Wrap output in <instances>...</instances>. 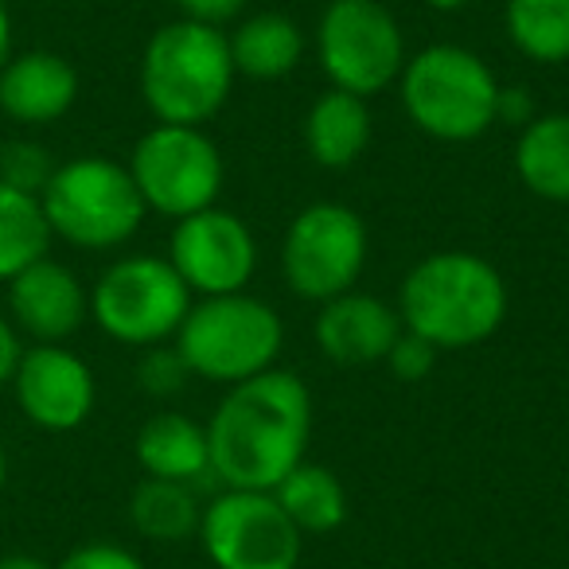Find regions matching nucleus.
I'll list each match as a JSON object with an SVG mask.
<instances>
[{"label": "nucleus", "instance_id": "obj_35", "mask_svg": "<svg viewBox=\"0 0 569 569\" xmlns=\"http://www.w3.org/2000/svg\"><path fill=\"white\" fill-rule=\"evenodd\" d=\"M4 483H9V457L0 449V496H4Z\"/></svg>", "mask_w": 569, "mask_h": 569}, {"label": "nucleus", "instance_id": "obj_12", "mask_svg": "<svg viewBox=\"0 0 569 569\" xmlns=\"http://www.w3.org/2000/svg\"><path fill=\"white\" fill-rule=\"evenodd\" d=\"M168 261L183 277L191 297L246 293L258 269V242L234 211L207 207L176 222L168 238Z\"/></svg>", "mask_w": 569, "mask_h": 569}, {"label": "nucleus", "instance_id": "obj_32", "mask_svg": "<svg viewBox=\"0 0 569 569\" xmlns=\"http://www.w3.org/2000/svg\"><path fill=\"white\" fill-rule=\"evenodd\" d=\"M12 59V12L9 0H0V67Z\"/></svg>", "mask_w": 569, "mask_h": 569}, {"label": "nucleus", "instance_id": "obj_28", "mask_svg": "<svg viewBox=\"0 0 569 569\" xmlns=\"http://www.w3.org/2000/svg\"><path fill=\"white\" fill-rule=\"evenodd\" d=\"M56 569H144V561L118 542H87L67 553Z\"/></svg>", "mask_w": 569, "mask_h": 569}, {"label": "nucleus", "instance_id": "obj_4", "mask_svg": "<svg viewBox=\"0 0 569 569\" xmlns=\"http://www.w3.org/2000/svg\"><path fill=\"white\" fill-rule=\"evenodd\" d=\"M398 94L406 118L433 141L468 144L496 126L499 79L476 51L457 43H433L406 59Z\"/></svg>", "mask_w": 569, "mask_h": 569}, {"label": "nucleus", "instance_id": "obj_16", "mask_svg": "<svg viewBox=\"0 0 569 569\" xmlns=\"http://www.w3.org/2000/svg\"><path fill=\"white\" fill-rule=\"evenodd\" d=\"M79 98V71L56 51H24L0 67V110L17 126H51Z\"/></svg>", "mask_w": 569, "mask_h": 569}, {"label": "nucleus", "instance_id": "obj_2", "mask_svg": "<svg viewBox=\"0 0 569 569\" xmlns=\"http://www.w3.org/2000/svg\"><path fill=\"white\" fill-rule=\"evenodd\" d=\"M402 328L437 351L491 340L507 317V284L491 261L468 250H437L406 273L398 293Z\"/></svg>", "mask_w": 569, "mask_h": 569}, {"label": "nucleus", "instance_id": "obj_7", "mask_svg": "<svg viewBox=\"0 0 569 569\" xmlns=\"http://www.w3.org/2000/svg\"><path fill=\"white\" fill-rule=\"evenodd\" d=\"M191 309V289L157 253L118 258L90 289V320L126 348H157L176 340Z\"/></svg>", "mask_w": 569, "mask_h": 569}, {"label": "nucleus", "instance_id": "obj_23", "mask_svg": "<svg viewBox=\"0 0 569 569\" xmlns=\"http://www.w3.org/2000/svg\"><path fill=\"white\" fill-rule=\"evenodd\" d=\"M503 28L530 63H569V0H507Z\"/></svg>", "mask_w": 569, "mask_h": 569}, {"label": "nucleus", "instance_id": "obj_19", "mask_svg": "<svg viewBox=\"0 0 569 569\" xmlns=\"http://www.w3.org/2000/svg\"><path fill=\"white\" fill-rule=\"evenodd\" d=\"M234 74L253 82L289 79L305 56V32L284 12H253L227 36Z\"/></svg>", "mask_w": 569, "mask_h": 569}, {"label": "nucleus", "instance_id": "obj_5", "mask_svg": "<svg viewBox=\"0 0 569 569\" xmlns=\"http://www.w3.org/2000/svg\"><path fill=\"white\" fill-rule=\"evenodd\" d=\"M172 343L180 348L191 375L234 387L277 363L284 325L273 305L250 293L199 297V305L191 301Z\"/></svg>", "mask_w": 569, "mask_h": 569}, {"label": "nucleus", "instance_id": "obj_14", "mask_svg": "<svg viewBox=\"0 0 569 569\" xmlns=\"http://www.w3.org/2000/svg\"><path fill=\"white\" fill-rule=\"evenodd\" d=\"M9 320L36 343H63L90 320V293L71 266L40 258L9 281Z\"/></svg>", "mask_w": 569, "mask_h": 569}, {"label": "nucleus", "instance_id": "obj_29", "mask_svg": "<svg viewBox=\"0 0 569 569\" xmlns=\"http://www.w3.org/2000/svg\"><path fill=\"white\" fill-rule=\"evenodd\" d=\"M176 9H180L183 20H199V24L222 28L234 17H242L246 0H176Z\"/></svg>", "mask_w": 569, "mask_h": 569}, {"label": "nucleus", "instance_id": "obj_20", "mask_svg": "<svg viewBox=\"0 0 569 569\" xmlns=\"http://www.w3.org/2000/svg\"><path fill=\"white\" fill-rule=\"evenodd\" d=\"M515 172L530 196L569 203V113H542L519 129Z\"/></svg>", "mask_w": 569, "mask_h": 569}, {"label": "nucleus", "instance_id": "obj_17", "mask_svg": "<svg viewBox=\"0 0 569 569\" xmlns=\"http://www.w3.org/2000/svg\"><path fill=\"white\" fill-rule=\"evenodd\" d=\"M137 465L144 468V476H157V480H203V476H211L207 426L176 410L152 413L137 433Z\"/></svg>", "mask_w": 569, "mask_h": 569}, {"label": "nucleus", "instance_id": "obj_6", "mask_svg": "<svg viewBox=\"0 0 569 569\" xmlns=\"http://www.w3.org/2000/svg\"><path fill=\"white\" fill-rule=\"evenodd\" d=\"M40 203L51 234L79 250H118L149 214L129 168L110 157H74L59 164Z\"/></svg>", "mask_w": 569, "mask_h": 569}, {"label": "nucleus", "instance_id": "obj_15", "mask_svg": "<svg viewBox=\"0 0 569 569\" xmlns=\"http://www.w3.org/2000/svg\"><path fill=\"white\" fill-rule=\"evenodd\" d=\"M402 332L406 328L395 305L375 293H359V289H348L320 305V317L312 325L317 348L340 367L387 363L390 348Z\"/></svg>", "mask_w": 569, "mask_h": 569}, {"label": "nucleus", "instance_id": "obj_13", "mask_svg": "<svg viewBox=\"0 0 569 569\" xmlns=\"http://www.w3.org/2000/svg\"><path fill=\"white\" fill-rule=\"evenodd\" d=\"M12 395L32 426L48 433H71L94 413L98 382L87 359L67 351L63 343H36L24 348L12 375Z\"/></svg>", "mask_w": 569, "mask_h": 569}, {"label": "nucleus", "instance_id": "obj_25", "mask_svg": "<svg viewBox=\"0 0 569 569\" xmlns=\"http://www.w3.org/2000/svg\"><path fill=\"white\" fill-rule=\"evenodd\" d=\"M56 168H59L56 157L40 141H32V137H17V141L0 144V183H9L17 191L43 196Z\"/></svg>", "mask_w": 569, "mask_h": 569}, {"label": "nucleus", "instance_id": "obj_11", "mask_svg": "<svg viewBox=\"0 0 569 569\" xmlns=\"http://www.w3.org/2000/svg\"><path fill=\"white\" fill-rule=\"evenodd\" d=\"M199 542L214 569H297L305 535L273 491L227 488L203 507Z\"/></svg>", "mask_w": 569, "mask_h": 569}, {"label": "nucleus", "instance_id": "obj_10", "mask_svg": "<svg viewBox=\"0 0 569 569\" xmlns=\"http://www.w3.org/2000/svg\"><path fill=\"white\" fill-rule=\"evenodd\" d=\"M367 222L348 203H312L289 222L281 242L284 284L305 301H332L356 289L367 266Z\"/></svg>", "mask_w": 569, "mask_h": 569}, {"label": "nucleus", "instance_id": "obj_22", "mask_svg": "<svg viewBox=\"0 0 569 569\" xmlns=\"http://www.w3.org/2000/svg\"><path fill=\"white\" fill-rule=\"evenodd\" d=\"M199 519H203V507H199L196 483L144 476L129 499V522L149 542H188L199 535Z\"/></svg>", "mask_w": 569, "mask_h": 569}, {"label": "nucleus", "instance_id": "obj_31", "mask_svg": "<svg viewBox=\"0 0 569 569\" xmlns=\"http://www.w3.org/2000/svg\"><path fill=\"white\" fill-rule=\"evenodd\" d=\"M20 356H24V348H20L17 325H12V320L4 317V312H0V387H9V382H12Z\"/></svg>", "mask_w": 569, "mask_h": 569}, {"label": "nucleus", "instance_id": "obj_1", "mask_svg": "<svg viewBox=\"0 0 569 569\" xmlns=\"http://www.w3.org/2000/svg\"><path fill=\"white\" fill-rule=\"evenodd\" d=\"M312 395L301 375L269 371L234 382L207 421L211 476L222 488L273 491L309 452Z\"/></svg>", "mask_w": 569, "mask_h": 569}, {"label": "nucleus", "instance_id": "obj_18", "mask_svg": "<svg viewBox=\"0 0 569 569\" xmlns=\"http://www.w3.org/2000/svg\"><path fill=\"white\" fill-rule=\"evenodd\" d=\"M371 144V110L367 98L348 90H325L305 113V149L328 172L351 168Z\"/></svg>", "mask_w": 569, "mask_h": 569}, {"label": "nucleus", "instance_id": "obj_34", "mask_svg": "<svg viewBox=\"0 0 569 569\" xmlns=\"http://www.w3.org/2000/svg\"><path fill=\"white\" fill-rule=\"evenodd\" d=\"M429 9H437V12H460L465 4H472V0H426Z\"/></svg>", "mask_w": 569, "mask_h": 569}, {"label": "nucleus", "instance_id": "obj_24", "mask_svg": "<svg viewBox=\"0 0 569 569\" xmlns=\"http://www.w3.org/2000/svg\"><path fill=\"white\" fill-rule=\"evenodd\" d=\"M51 227L40 196H28L0 183V281H12L20 269L48 258Z\"/></svg>", "mask_w": 569, "mask_h": 569}, {"label": "nucleus", "instance_id": "obj_27", "mask_svg": "<svg viewBox=\"0 0 569 569\" xmlns=\"http://www.w3.org/2000/svg\"><path fill=\"white\" fill-rule=\"evenodd\" d=\"M387 367L395 371V379H402V382H421V379H429V375H433V367H437V348H433L429 340H421V336L402 332V336H398L395 348H390Z\"/></svg>", "mask_w": 569, "mask_h": 569}, {"label": "nucleus", "instance_id": "obj_30", "mask_svg": "<svg viewBox=\"0 0 569 569\" xmlns=\"http://www.w3.org/2000/svg\"><path fill=\"white\" fill-rule=\"evenodd\" d=\"M535 98L527 87H499V106H496V121H507L511 129H527L535 121Z\"/></svg>", "mask_w": 569, "mask_h": 569}, {"label": "nucleus", "instance_id": "obj_33", "mask_svg": "<svg viewBox=\"0 0 569 569\" xmlns=\"http://www.w3.org/2000/svg\"><path fill=\"white\" fill-rule=\"evenodd\" d=\"M0 569H56V566H48V561L36 558V553H4Z\"/></svg>", "mask_w": 569, "mask_h": 569}, {"label": "nucleus", "instance_id": "obj_26", "mask_svg": "<svg viewBox=\"0 0 569 569\" xmlns=\"http://www.w3.org/2000/svg\"><path fill=\"white\" fill-rule=\"evenodd\" d=\"M188 379H191V371H188V363H183L176 343L144 348L141 363H137V382H141V390L152 398H176L183 387H188Z\"/></svg>", "mask_w": 569, "mask_h": 569}, {"label": "nucleus", "instance_id": "obj_9", "mask_svg": "<svg viewBox=\"0 0 569 569\" xmlns=\"http://www.w3.org/2000/svg\"><path fill=\"white\" fill-rule=\"evenodd\" d=\"M317 59L336 90L375 98L406 67V36L379 0H332L317 24Z\"/></svg>", "mask_w": 569, "mask_h": 569}, {"label": "nucleus", "instance_id": "obj_3", "mask_svg": "<svg viewBox=\"0 0 569 569\" xmlns=\"http://www.w3.org/2000/svg\"><path fill=\"white\" fill-rule=\"evenodd\" d=\"M141 98L160 126L203 129L227 106L234 87V59L222 28L172 20L157 28L141 56Z\"/></svg>", "mask_w": 569, "mask_h": 569}, {"label": "nucleus", "instance_id": "obj_21", "mask_svg": "<svg viewBox=\"0 0 569 569\" xmlns=\"http://www.w3.org/2000/svg\"><path fill=\"white\" fill-rule=\"evenodd\" d=\"M281 511L293 519L301 535H332L348 522V488L325 465L301 460L293 472L273 488Z\"/></svg>", "mask_w": 569, "mask_h": 569}, {"label": "nucleus", "instance_id": "obj_8", "mask_svg": "<svg viewBox=\"0 0 569 569\" xmlns=\"http://www.w3.org/2000/svg\"><path fill=\"white\" fill-rule=\"evenodd\" d=\"M126 168L144 207L172 222L219 203L222 180H227L219 144L203 129L160 126V121L133 144Z\"/></svg>", "mask_w": 569, "mask_h": 569}]
</instances>
